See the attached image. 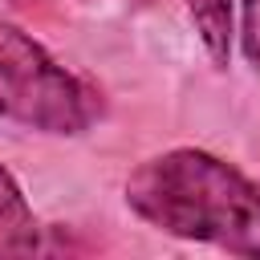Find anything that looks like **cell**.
<instances>
[{
    "label": "cell",
    "mask_w": 260,
    "mask_h": 260,
    "mask_svg": "<svg viewBox=\"0 0 260 260\" xmlns=\"http://www.w3.org/2000/svg\"><path fill=\"white\" fill-rule=\"evenodd\" d=\"M126 207L167 236L260 260V187L207 150L175 146L138 162Z\"/></svg>",
    "instance_id": "obj_1"
},
{
    "label": "cell",
    "mask_w": 260,
    "mask_h": 260,
    "mask_svg": "<svg viewBox=\"0 0 260 260\" xmlns=\"http://www.w3.org/2000/svg\"><path fill=\"white\" fill-rule=\"evenodd\" d=\"M93 114V93L41 41L0 20V118L73 138L89 130Z\"/></svg>",
    "instance_id": "obj_2"
},
{
    "label": "cell",
    "mask_w": 260,
    "mask_h": 260,
    "mask_svg": "<svg viewBox=\"0 0 260 260\" xmlns=\"http://www.w3.org/2000/svg\"><path fill=\"white\" fill-rule=\"evenodd\" d=\"M187 16L211 65L228 69L232 41H236V0H187Z\"/></svg>",
    "instance_id": "obj_3"
},
{
    "label": "cell",
    "mask_w": 260,
    "mask_h": 260,
    "mask_svg": "<svg viewBox=\"0 0 260 260\" xmlns=\"http://www.w3.org/2000/svg\"><path fill=\"white\" fill-rule=\"evenodd\" d=\"M28 203H24V191H20V183L0 167V232H20V228H28Z\"/></svg>",
    "instance_id": "obj_4"
},
{
    "label": "cell",
    "mask_w": 260,
    "mask_h": 260,
    "mask_svg": "<svg viewBox=\"0 0 260 260\" xmlns=\"http://www.w3.org/2000/svg\"><path fill=\"white\" fill-rule=\"evenodd\" d=\"M240 12H244V24H240L244 57L260 69V0H240Z\"/></svg>",
    "instance_id": "obj_5"
}]
</instances>
